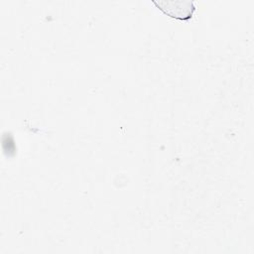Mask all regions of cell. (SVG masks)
Returning a JSON list of instances; mask_svg holds the SVG:
<instances>
[{
	"instance_id": "obj_1",
	"label": "cell",
	"mask_w": 254,
	"mask_h": 254,
	"mask_svg": "<svg viewBox=\"0 0 254 254\" xmlns=\"http://www.w3.org/2000/svg\"><path fill=\"white\" fill-rule=\"evenodd\" d=\"M152 2L167 16L181 21H188L191 19L195 6L192 1L184 0H161Z\"/></svg>"
}]
</instances>
